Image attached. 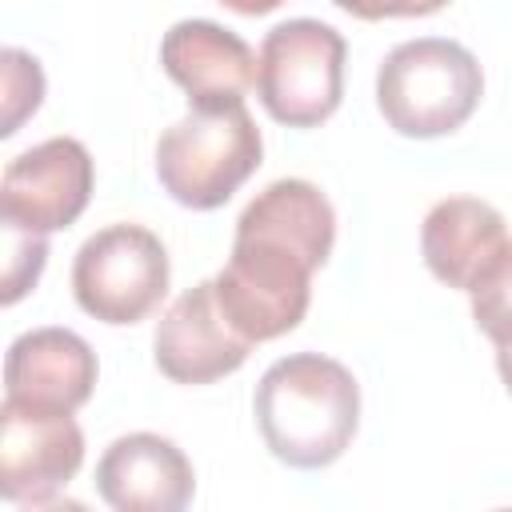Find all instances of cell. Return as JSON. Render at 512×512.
Returning a JSON list of instances; mask_svg holds the SVG:
<instances>
[{"instance_id":"7a4b0ae2","label":"cell","mask_w":512,"mask_h":512,"mask_svg":"<svg viewBox=\"0 0 512 512\" xmlns=\"http://www.w3.org/2000/svg\"><path fill=\"white\" fill-rule=\"evenodd\" d=\"M256 424L276 460L292 468H324L340 460L356 436L360 388L332 356H284L256 384Z\"/></svg>"},{"instance_id":"9c48e42d","label":"cell","mask_w":512,"mask_h":512,"mask_svg":"<svg viewBox=\"0 0 512 512\" xmlns=\"http://www.w3.org/2000/svg\"><path fill=\"white\" fill-rule=\"evenodd\" d=\"M248 352L252 340L224 320L212 280L188 288L156 328V368L176 384H212L236 372Z\"/></svg>"},{"instance_id":"d6986e66","label":"cell","mask_w":512,"mask_h":512,"mask_svg":"<svg viewBox=\"0 0 512 512\" xmlns=\"http://www.w3.org/2000/svg\"><path fill=\"white\" fill-rule=\"evenodd\" d=\"M496 368H500V380H504L508 392H512V344H504V348L496 352Z\"/></svg>"},{"instance_id":"30bf717a","label":"cell","mask_w":512,"mask_h":512,"mask_svg":"<svg viewBox=\"0 0 512 512\" xmlns=\"http://www.w3.org/2000/svg\"><path fill=\"white\" fill-rule=\"evenodd\" d=\"M164 72L188 92L192 108L244 104L256 84V52L212 20H180L160 40Z\"/></svg>"},{"instance_id":"52a82bcc","label":"cell","mask_w":512,"mask_h":512,"mask_svg":"<svg viewBox=\"0 0 512 512\" xmlns=\"http://www.w3.org/2000/svg\"><path fill=\"white\" fill-rule=\"evenodd\" d=\"M92 156L80 140L72 136H52L16 160H8L4 180H0V216L4 228L20 232H60L68 228L92 196Z\"/></svg>"},{"instance_id":"ba28073f","label":"cell","mask_w":512,"mask_h":512,"mask_svg":"<svg viewBox=\"0 0 512 512\" xmlns=\"http://www.w3.org/2000/svg\"><path fill=\"white\" fill-rule=\"evenodd\" d=\"M84 464V432L72 412L0 404V496L8 504H48Z\"/></svg>"},{"instance_id":"277c9868","label":"cell","mask_w":512,"mask_h":512,"mask_svg":"<svg viewBox=\"0 0 512 512\" xmlns=\"http://www.w3.org/2000/svg\"><path fill=\"white\" fill-rule=\"evenodd\" d=\"M260 152V128L244 104L192 108L164 128L156 144V176L176 204L208 212L260 168Z\"/></svg>"},{"instance_id":"8992f818","label":"cell","mask_w":512,"mask_h":512,"mask_svg":"<svg viewBox=\"0 0 512 512\" xmlns=\"http://www.w3.org/2000/svg\"><path fill=\"white\" fill-rule=\"evenodd\" d=\"M76 304L104 324L144 320L168 292V252L140 224H108L72 260Z\"/></svg>"},{"instance_id":"7c38bea8","label":"cell","mask_w":512,"mask_h":512,"mask_svg":"<svg viewBox=\"0 0 512 512\" xmlns=\"http://www.w3.org/2000/svg\"><path fill=\"white\" fill-rule=\"evenodd\" d=\"M96 388V352L84 336L68 328H32L8 344L4 356V396L52 408V412H76Z\"/></svg>"},{"instance_id":"5bb4252c","label":"cell","mask_w":512,"mask_h":512,"mask_svg":"<svg viewBox=\"0 0 512 512\" xmlns=\"http://www.w3.org/2000/svg\"><path fill=\"white\" fill-rule=\"evenodd\" d=\"M472 316L480 324V332L504 348L512 344V240L504 244V252L488 264V272L472 284Z\"/></svg>"},{"instance_id":"8fae6325","label":"cell","mask_w":512,"mask_h":512,"mask_svg":"<svg viewBox=\"0 0 512 512\" xmlns=\"http://www.w3.org/2000/svg\"><path fill=\"white\" fill-rule=\"evenodd\" d=\"M96 488L116 512H180L192 500L196 476L168 436L128 432L100 456Z\"/></svg>"},{"instance_id":"9a60e30c","label":"cell","mask_w":512,"mask_h":512,"mask_svg":"<svg viewBox=\"0 0 512 512\" xmlns=\"http://www.w3.org/2000/svg\"><path fill=\"white\" fill-rule=\"evenodd\" d=\"M4 136H12L20 128L24 116H32L40 108V96H44V72L40 64L20 52V48H4Z\"/></svg>"},{"instance_id":"6da1fadb","label":"cell","mask_w":512,"mask_h":512,"mask_svg":"<svg viewBox=\"0 0 512 512\" xmlns=\"http://www.w3.org/2000/svg\"><path fill=\"white\" fill-rule=\"evenodd\" d=\"M336 212L308 180H272L236 220L228 264L216 272L224 320L252 344L292 332L312 300V272L328 260Z\"/></svg>"},{"instance_id":"e0dca14e","label":"cell","mask_w":512,"mask_h":512,"mask_svg":"<svg viewBox=\"0 0 512 512\" xmlns=\"http://www.w3.org/2000/svg\"><path fill=\"white\" fill-rule=\"evenodd\" d=\"M332 4L360 20H384V16H432L448 0H332Z\"/></svg>"},{"instance_id":"ac0fdd59","label":"cell","mask_w":512,"mask_h":512,"mask_svg":"<svg viewBox=\"0 0 512 512\" xmlns=\"http://www.w3.org/2000/svg\"><path fill=\"white\" fill-rule=\"evenodd\" d=\"M220 4L232 8V12H240V16H264V12L280 8L284 0H220Z\"/></svg>"},{"instance_id":"2e32d148","label":"cell","mask_w":512,"mask_h":512,"mask_svg":"<svg viewBox=\"0 0 512 512\" xmlns=\"http://www.w3.org/2000/svg\"><path fill=\"white\" fill-rule=\"evenodd\" d=\"M44 256H48V244L44 236L36 232H20V228H8V268H4V304H16L40 276L44 268Z\"/></svg>"},{"instance_id":"5b68a950","label":"cell","mask_w":512,"mask_h":512,"mask_svg":"<svg viewBox=\"0 0 512 512\" xmlns=\"http://www.w3.org/2000/svg\"><path fill=\"white\" fill-rule=\"evenodd\" d=\"M348 44L332 24L284 20L276 24L256 56V92L272 120L288 128L324 124L344 96Z\"/></svg>"},{"instance_id":"3957f363","label":"cell","mask_w":512,"mask_h":512,"mask_svg":"<svg viewBox=\"0 0 512 512\" xmlns=\"http://www.w3.org/2000/svg\"><path fill=\"white\" fill-rule=\"evenodd\" d=\"M484 72L476 56L444 36L396 44L376 72V104L400 136L432 140L456 132L480 104Z\"/></svg>"},{"instance_id":"4fadbf2b","label":"cell","mask_w":512,"mask_h":512,"mask_svg":"<svg viewBox=\"0 0 512 512\" xmlns=\"http://www.w3.org/2000/svg\"><path fill=\"white\" fill-rule=\"evenodd\" d=\"M504 244H508L504 216L476 196H448L432 204L420 228V248L432 276L464 292H472V284L488 272V264L504 252Z\"/></svg>"}]
</instances>
